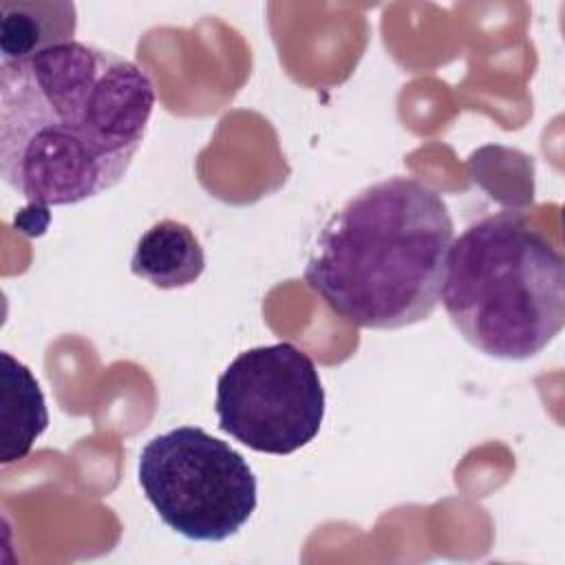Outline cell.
Wrapping results in <instances>:
<instances>
[{"label":"cell","mask_w":565,"mask_h":565,"mask_svg":"<svg viewBox=\"0 0 565 565\" xmlns=\"http://www.w3.org/2000/svg\"><path fill=\"white\" fill-rule=\"evenodd\" d=\"M452 241L441 194L417 179L388 177L353 194L324 223L305 280L349 324L411 327L439 302Z\"/></svg>","instance_id":"2"},{"label":"cell","mask_w":565,"mask_h":565,"mask_svg":"<svg viewBox=\"0 0 565 565\" xmlns=\"http://www.w3.org/2000/svg\"><path fill=\"white\" fill-rule=\"evenodd\" d=\"M137 479L159 519L190 541L218 543L238 534L258 503L247 459L199 426L148 439Z\"/></svg>","instance_id":"4"},{"label":"cell","mask_w":565,"mask_h":565,"mask_svg":"<svg viewBox=\"0 0 565 565\" xmlns=\"http://www.w3.org/2000/svg\"><path fill=\"white\" fill-rule=\"evenodd\" d=\"M218 428L265 455H291L316 439L324 388L313 360L291 342L238 353L216 380Z\"/></svg>","instance_id":"5"},{"label":"cell","mask_w":565,"mask_h":565,"mask_svg":"<svg viewBox=\"0 0 565 565\" xmlns=\"http://www.w3.org/2000/svg\"><path fill=\"white\" fill-rule=\"evenodd\" d=\"M77 9L66 0H2L0 62H22L73 42Z\"/></svg>","instance_id":"7"},{"label":"cell","mask_w":565,"mask_h":565,"mask_svg":"<svg viewBox=\"0 0 565 565\" xmlns=\"http://www.w3.org/2000/svg\"><path fill=\"white\" fill-rule=\"evenodd\" d=\"M205 252L190 225L161 218L137 241L130 271L157 289H183L201 278Z\"/></svg>","instance_id":"6"},{"label":"cell","mask_w":565,"mask_h":565,"mask_svg":"<svg viewBox=\"0 0 565 565\" xmlns=\"http://www.w3.org/2000/svg\"><path fill=\"white\" fill-rule=\"evenodd\" d=\"M439 300L483 355L534 358L565 324L563 254L512 212L483 216L452 241Z\"/></svg>","instance_id":"3"},{"label":"cell","mask_w":565,"mask_h":565,"mask_svg":"<svg viewBox=\"0 0 565 565\" xmlns=\"http://www.w3.org/2000/svg\"><path fill=\"white\" fill-rule=\"evenodd\" d=\"M0 461L4 466L24 459L49 426L44 393L26 364L11 353H0Z\"/></svg>","instance_id":"8"},{"label":"cell","mask_w":565,"mask_h":565,"mask_svg":"<svg viewBox=\"0 0 565 565\" xmlns=\"http://www.w3.org/2000/svg\"><path fill=\"white\" fill-rule=\"evenodd\" d=\"M150 75L113 51L68 42L0 62V177L31 210L75 205L128 172L154 110Z\"/></svg>","instance_id":"1"}]
</instances>
